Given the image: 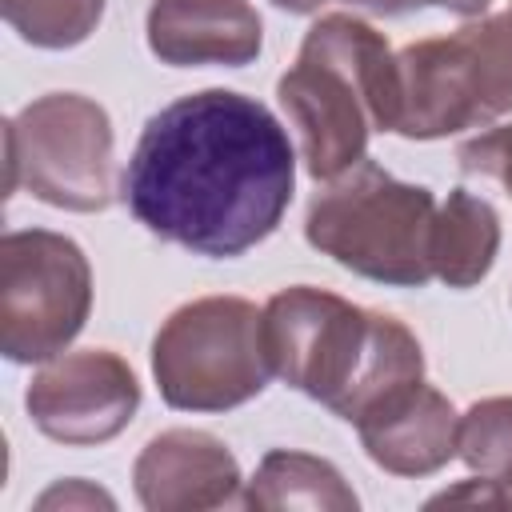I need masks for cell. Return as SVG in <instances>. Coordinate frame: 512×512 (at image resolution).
<instances>
[{
    "label": "cell",
    "mask_w": 512,
    "mask_h": 512,
    "mask_svg": "<svg viewBox=\"0 0 512 512\" xmlns=\"http://www.w3.org/2000/svg\"><path fill=\"white\" fill-rule=\"evenodd\" d=\"M0 12L32 48H76L96 32L104 0H0Z\"/></svg>",
    "instance_id": "15"
},
{
    "label": "cell",
    "mask_w": 512,
    "mask_h": 512,
    "mask_svg": "<svg viewBox=\"0 0 512 512\" xmlns=\"http://www.w3.org/2000/svg\"><path fill=\"white\" fill-rule=\"evenodd\" d=\"M460 460L512 492V396L476 400L460 416Z\"/></svg>",
    "instance_id": "16"
},
{
    "label": "cell",
    "mask_w": 512,
    "mask_h": 512,
    "mask_svg": "<svg viewBox=\"0 0 512 512\" xmlns=\"http://www.w3.org/2000/svg\"><path fill=\"white\" fill-rule=\"evenodd\" d=\"M456 160L468 176H488L512 196V124H496L488 132H476L456 148Z\"/></svg>",
    "instance_id": "17"
},
{
    "label": "cell",
    "mask_w": 512,
    "mask_h": 512,
    "mask_svg": "<svg viewBox=\"0 0 512 512\" xmlns=\"http://www.w3.org/2000/svg\"><path fill=\"white\" fill-rule=\"evenodd\" d=\"M244 508L260 512H284V508H312V512H352L360 500L340 476L336 464L312 452H292V448H272L252 480L240 492Z\"/></svg>",
    "instance_id": "14"
},
{
    "label": "cell",
    "mask_w": 512,
    "mask_h": 512,
    "mask_svg": "<svg viewBox=\"0 0 512 512\" xmlns=\"http://www.w3.org/2000/svg\"><path fill=\"white\" fill-rule=\"evenodd\" d=\"M92 312V268L76 240L48 228L0 236V352L12 364L60 356Z\"/></svg>",
    "instance_id": "8"
},
{
    "label": "cell",
    "mask_w": 512,
    "mask_h": 512,
    "mask_svg": "<svg viewBox=\"0 0 512 512\" xmlns=\"http://www.w3.org/2000/svg\"><path fill=\"white\" fill-rule=\"evenodd\" d=\"M24 408L48 440L88 448L132 424L140 408V380L128 360L108 348L60 352L32 376Z\"/></svg>",
    "instance_id": "9"
},
{
    "label": "cell",
    "mask_w": 512,
    "mask_h": 512,
    "mask_svg": "<svg viewBox=\"0 0 512 512\" xmlns=\"http://www.w3.org/2000/svg\"><path fill=\"white\" fill-rule=\"evenodd\" d=\"M28 188L64 212H104L116 196L112 120L80 92H48L4 120V196Z\"/></svg>",
    "instance_id": "7"
},
{
    "label": "cell",
    "mask_w": 512,
    "mask_h": 512,
    "mask_svg": "<svg viewBox=\"0 0 512 512\" xmlns=\"http://www.w3.org/2000/svg\"><path fill=\"white\" fill-rule=\"evenodd\" d=\"M356 432L372 464L392 476H432L460 456V412L424 380L376 404Z\"/></svg>",
    "instance_id": "11"
},
{
    "label": "cell",
    "mask_w": 512,
    "mask_h": 512,
    "mask_svg": "<svg viewBox=\"0 0 512 512\" xmlns=\"http://www.w3.org/2000/svg\"><path fill=\"white\" fill-rule=\"evenodd\" d=\"M500 252V216L496 208L468 192V188H452L448 200L436 208V224H432V276L444 280L448 288H472L480 284Z\"/></svg>",
    "instance_id": "13"
},
{
    "label": "cell",
    "mask_w": 512,
    "mask_h": 512,
    "mask_svg": "<svg viewBox=\"0 0 512 512\" xmlns=\"http://www.w3.org/2000/svg\"><path fill=\"white\" fill-rule=\"evenodd\" d=\"M36 508H116V500L88 480H60L36 500Z\"/></svg>",
    "instance_id": "19"
},
{
    "label": "cell",
    "mask_w": 512,
    "mask_h": 512,
    "mask_svg": "<svg viewBox=\"0 0 512 512\" xmlns=\"http://www.w3.org/2000/svg\"><path fill=\"white\" fill-rule=\"evenodd\" d=\"M276 8H284V12H296V16H308V12H316L320 4H328V0H272Z\"/></svg>",
    "instance_id": "20"
},
{
    "label": "cell",
    "mask_w": 512,
    "mask_h": 512,
    "mask_svg": "<svg viewBox=\"0 0 512 512\" xmlns=\"http://www.w3.org/2000/svg\"><path fill=\"white\" fill-rule=\"evenodd\" d=\"M152 376L168 408L228 412L268 388L260 308L240 296L180 304L152 340Z\"/></svg>",
    "instance_id": "6"
},
{
    "label": "cell",
    "mask_w": 512,
    "mask_h": 512,
    "mask_svg": "<svg viewBox=\"0 0 512 512\" xmlns=\"http://www.w3.org/2000/svg\"><path fill=\"white\" fill-rule=\"evenodd\" d=\"M444 504H480V508H512V492L488 476H468L456 488H444L440 496L428 500V508H444Z\"/></svg>",
    "instance_id": "18"
},
{
    "label": "cell",
    "mask_w": 512,
    "mask_h": 512,
    "mask_svg": "<svg viewBox=\"0 0 512 512\" xmlns=\"http://www.w3.org/2000/svg\"><path fill=\"white\" fill-rule=\"evenodd\" d=\"M132 484L148 512H204L240 504L244 476L220 436L204 428H168L140 448Z\"/></svg>",
    "instance_id": "10"
},
{
    "label": "cell",
    "mask_w": 512,
    "mask_h": 512,
    "mask_svg": "<svg viewBox=\"0 0 512 512\" xmlns=\"http://www.w3.org/2000/svg\"><path fill=\"white\" fill-rule=\"evenodd\" d=\"M296 188V148L252 96L204 88L160 108L124 168L128 212L160 240L232 260L276 232Z\"/></svg>",
    "instance_id": "1"
},
{
    "label": "cell",
    "mask_w": 512,
    "mask_h": 512,
    "mask_svg": "<svg viewBox=\"0 0 512 512\" xmlns=\"http://www.w3.org/2000/svg\"><path fill=\"white\" fill-rule=\"evenodd\" d=\"M436 208L424 184H404L364 156L312 196L304 236L316 252L364 280L420 288L432 280L428 248Z\"/></svg>",
    "instance_id": "4"
},
{
    "label": "cell",
    "mask_w": 512,
    "mask_h": 512,
    "mask_svg": "<svg viewBox=\"0 0 512 512\" xmlns=\"http://www.w3.org/2000/svg\"><path fill=\"white\" fill-rule=\"evenodd\" d=\"M148 48L172 68H244L264 48V24L248 0H152Z\"/></svg>",
    "instance_id": "12"
},
{
    "label": "cell",
    "mask_w": 512,
    "mask_h": 512,
    "mask_svg": "<svg viewBox=\"0 0 512 512\" xmlns=\"http://www.w3.org/2000/svg\"><path fill=\"white\" fill-rule=\"evenodd\" d=\"M260 332L272 376L348 424L424 380V352L408 324L312 284L280 288L260 308Z\"/></svg>",
    "instance_id": "2"
},
{
    "label": "cell",
    "mask_w": 512,
    "mask_h": 512,
    "mask_svg": "<svg viewBox=\"0 0 512 512\" xmlns=\"http://www.w3.org/2000/svg\"><path fill=\"white\" fill-rule=\"evenodd\" d=\"M276 96L300 136L312 180H336L364 160L372 128L392 132L396 52L384 32L348 12L320 16Z\"/></svg>",
    "instance_id": "3"
},
{
    "label": "cell",
    "mask_w": 512,
    "mask_h": 512,
    "mask_svg": "<svg viewBox=\"0 0 512 512\" xmlns=\"http://www.w3.org/2000/svg\"><path fill=\"white\" fill-rule=\"evenodd\" d=\"M512 112V0L452 36H428L396 52L392 132L440 140L488 128Z\"/></svg>",
    "instance_id": "5"
}]
</instances>
